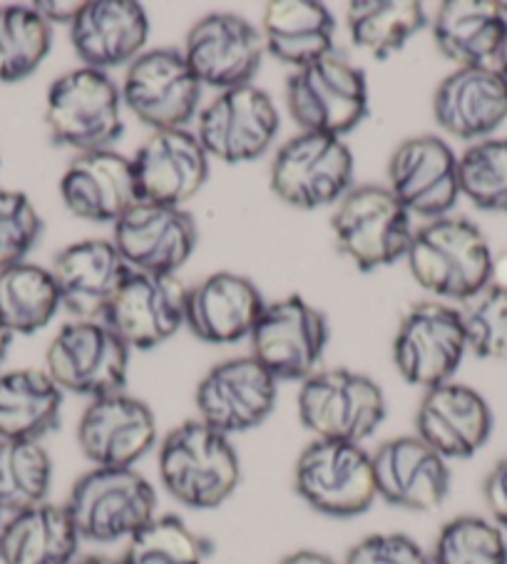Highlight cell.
<instances>
[{"mask_svg":"<svg viewBox=\"0 0 507 564\" xmlns=\"http://www.w3.org/2000/svg\"><path fill=\"white\" fill-rule=\"evenodd\" d=\"M267 301L251 279L217 271L187 286L184 326L204 344L231 346L251 336Z\"/></svg>","mask_w":507,"mask_h":564,"instance_id":"484cf974","label":"cell"},{"mask_svg":"<svg viewBox=\"0 0 507 564\" xmlns=\"http://www.w3.org/2000/svg\"><path fill=\"white\" fill-rule=\"evenodd\" d=\"M132 170L140 202L184 209L207 184L209 158L190 128L160 130L134 152Z\"/></svg>","mask_w":507,"mask_h":564,"instance_id":"7402d4cb","label":"cell"},{"mask_svg":"<svg viewBox=\"0 0 507 564\" xmlns=\"http://www.w3.org/2000/svg\"><path fill=\"white\" fill-rule=\"evenodd\" d=\"M433 564H507L505 530L481 514L447 520L431 550Z\"/></svg>","mask_w":507,"mask_h":564,"instance_id":"f35d334b","label":"cell"},{"mask_svg":"<svg viewBox=\"0 0 507 564\" xmlns=\"http://www.w3.org/2000/svg\"><path fill=\"white\" fill-rule=\"evenodd\" d=\"M202 90L182 51L150 47L125 67L122 105L152 132L184 130L202 110Z\"/></svg>","mask_w":507,"mask_h":564,"instance_id":"30bf717a","label":"cell"},{"mask_svg":"<svg viewBox=\"0 0 507 564\" xmlns=\"http://www.w3.org/2000/svg\"><path fill=\"white\" fill-rule=\"evenodd\" d=\"M0 524H3V512H0Z\"/></svg>","mask_w":507,"mask_h":564,"instance_id":"f907efd6","label":"cell"},{"mask_svg":"<svg viewBox=\"0 0 507 564\" xmlns=\"http://www.w3.org/2000/svg\"><path fill=\"white\" fill-rule=\"evenodd\" d=\"M65 510L83 542H130L158 518V492L138 468H93L75 480Z\"/></svg>","mask_w":507,"mask_h":564,"instance_id":"3957f363","label":"cell"},{"mask_svg":"<svg viewBox=\"0 0 507 564\" xmlns=\"http://www.w3.org/2000/svg\"><path fill=\"white\" fill-rule=\"evenodd\" d=\"M490 241L477 224L463 217L425 221L416 229L406 261L418 286L435 299L461 301L490 286L493 271Z\"/></svg>","mask_w":507,"mask_h":564,"instance_id":"7a4b0ae2","label":"cell"},{"mask_svg":"<svg viewBox=\"0 0 507 564\" xmlns=\"http://www.w3.org/2000/svg\"><path fill=\"white\" fill-rule=\"evenodd\" d=\"M370 455H374L378 500L398 510L433 512L451 495V463L416 433L391 437Z\"/></svg>","mask_w":507,"mask_h":564,"instance_id":"44dd1931","label":"cell"},{"mask_svg":"<svg viewBox=\"0 0 507 564\" xmlns=\"http://www.w3.org/2000/svg\"><path fill=\"white\" fill-rule=\"evenodd\" d=\"M287 107L301 132L346 138L368 115V83L358 65L336 51L287 80Z\"/></svg>","mask_w":507,"mask_h":564,"instance_id":"9c48e42d","label":"cell"},{"mask_svg":"<svg viewBox=\"0 0 507 564\" xmlns=\"http://www.w3.org/2000/svg\"><path fill=\"white\" fill-rule=\"evenodd\" d=\"M259 31L265 51L274 61L301 70L334 53L336 18L319 0H271L265 6Z\"/></svg>","mask_w":507,"mask_h":564,"instance_id":"f1b7e54d","label":"cell"},{"mask_svg":"<svg viewBox=\"0 0 507 564\" xmlns=\"http://www.w3.org/2000/svg\"><path fill=\"white\" fill-rule=\"evenodd\" d=\"M61 197L73 217L115 227L140 204L132 158L112 148L77 154L63 172Z\"/></svg>","mask_w":507,"mask_h":564,"instance_id":"d4e9b609","label":"cell"},{"mask_svg":"<svg viewBox=\"0 0 507 564\" xmlns=\"http://www.w3.org/2000/svg\"><path fill=\"white\" fill-rule=\"evenodd\" d=\"M490 286H497L507 291V251L497 254L493 259V271H490Z\"/></svg>","mask_w":507,"mask_h":564,"instance_id":"bcb514c9","label":"cell"},{"mask_svg":"<svg viewBox=\"0 0 507 564\" xmlns=\"http://www.w3.org/2000/svg\"><path fill=\"white\" fill-rule=\"evenodd\" d=\"M80 542L65 505L43 502L0 524V564H71Z\"/></svg>","mask_w":507,"mask_h":564,"instance_id":"4dcf8cb0","label":"cell"},{"mask_svg":"<svg viewBox=\"0 0 507 564\" xmlns=\"http://www.w3.org/2000/svg\"><path fill=\"white\" fill-rule=\"evenodd\" d=\"M122 107L120 85L110 73L80 65L47 90L45 124L55 144L77 154L110 150L125 130Z\"/></svg>","mask_w":507,"mask_h":564,"instance_id":"277c9868","label":"cell"},{"mask_svg":"<svg viewBox=\"0 0 507 564\" xmlns=\"http://www.w3.org/2000/svg\"><path fill=\"white\" fill-rule=\"evenodd\" d=\"M341 564H433L431 552L411 534L376 532L358 540Z\"/></svg>","mask_w":507,"mask_h":564,"instance_id":"b9f144b4","label":"cell"},{"mask_svg":"<svg viewBox=\"0 0 507 564\" xmlns=\"http://www.w3.org/2000/svg\"><path fill=\"white\" fill-rule=\"evenodd\" d=\"M71 564H125V560L110 557V554H77Z\"/></svg>","mask_w":507,"mask_h":564,"instance_id":"7dc6e473","label":"cell"},{"mask_svg":"<svg viewBox=\"0 0 507 564\" xmlns=\"http://www.w3.org/2000/svg\"><path fill=\"white\" fill-rule=\"evenodd\" d=\"M507 33V15L493 0H445L433 18V43L455 67H493Z\"/></svg>","mask_w":507,"mask_h":564,"instance_id":"f546056e","label":"cell"},{"mask_svg":"<svg viewBox=\"0 0 507 564\" xmlns=\"http://www.w3.org/2000/svg\"><path fill=\"white\" fill-rule=\"evenodd\" d=\"M294 488L319 514L334 520L358 518L378 500L374 455L358 443L314 437L294 465Z\"/></svg>","mask_w":507,"mask_h":564,"instance_id":"8992f818","label":"cell"},{"mask_svg":"<svg viewBox=\"0 0 507 564\" xmlns=\"http://www.w3.org/2000/svg\"><path fill=\"white\" fill-rule=\"evenodd\" d=\"M182 55L202 87L227 93L251 85L267 51L261 31L247 18L209 13L190 28Z\"/></svg>","mask_w":507,"mask_h":564,"instance_id":"2e32d148","label":"cell"},{"mask_svg":"<svg viewBox=\"0 0 507 564\" xmlns=\"http://www.w3.org/2000/svg\"><path fill=\"white\" fill-rule=\"evenodd\" d=\"M11 341H13V336L6 334V330L0 328V368H3V364H6L8 348H11Z\"/></svg>","mask_w":507,"mask_h":564,"instance_id":"681fc988","label":"cell"},{"mask_svg":"<svg viewBox=\"0 0 507 564\" xmlns=\"http://www.w3.org/2000/svg\"><path fill=\"white\" fill-rule=\"evenodd\" d=\"M438 128L463 142H481L507 122V80L493 67H455L433 95Z\"/></svg>","mask_w":507,"mask_h":564,"instance_id":"4316f807","label":"cell"},{"mask_svg":"<svg viewBox=\"0 0 507 564\" xmlns=\"http://www.w3.org/2000/svg\"><path fill=\"white\" fill-rule=\"evenodd\" d=\"M53 460L37 441H0V512L15 514L47 502Z\"/></svg>","mask_w":507,"mask_h":564,"instance_id":"e575fe53","label":"cell"},{"mask_svg":"<svg viewBox=\"0 0 507 564\" xmlns=\"http://www.w3.org/2000/svg\"><path fill=\"white\" fill-rule=\"evenodd\" d=\"M277 564H338L334 557H328L326 552L319 550H296L281 557Z\"/></svg>","mask_w":507,"mask_h":564,"instance_id":"f6af8a7d","label":"cell"},{"mask_svg":"<svg viewBox=\"0 0 507 564\" xmlns=\"http://www.w3.org/2000/svg\"><path fill=\"white\" fill-rule=\"evenodd\" d=\"M63 308L51 269L21 261L0 269V328L11 336H33L53 324Z\"/></svg>","mask_w":507,"mask_h":564,"instance_id":"836d02e7","label":"cell"},{"mask_svg":"<svg viewBox=\"0 0 507 564\" xmlns=\"http://www.w3.org/2000/svg\"><path fill=\"white\" fill-rule=\"evenodd\" d=\"M279 381L251 356L227 358L212 366L194 391L197 417L224 435L259 427L274 413Z\"/></svg>","mask_w":507,"mask_h":564,"instance_id":"9a60e30c","label":"cell"},{"mask_svg":"<svg viewBox=\"0 0 507 564\" xmlns=\"http://www.w3.org/2000/svg\"><path fill=\"white\" fill-rule=\"evenodd\" d=\"M63 391L37 368L0 373V441H37L57 431Z\"/></svg>","mask_w":507,"mask_h":564,"instance_id":"1f68e13d","label":"cell"},{"mask_svg":"<svg viewBox=\"0 0 507 564\" xmlns=\"http://www.w3.org/2000/svg\"><path fill=\"white\" fill-rule=\"evenodd\" d=\"M299 421L316 441L364 445L386 421V395L350 368H319L299 388Z\"/></svg>","mask_w":507,"mask_h":564,"instance_id":"5b68a950","label":"cell"},{"mask_svg":"<svg viewBox=\"0 0 507 564\" xmlns=\"http://www.w3.org/2000/svg\"><path fill=\"white\" fill-rule=\"evenodd\" d=\"M467 354L461 311L421 301L406 311L393 338V366L408 386L431 391L451 383Z\"/></svg>","mask_w":507,"mask_h":564,"instance_id":"7c38bea8","label":"cell"},{"mask_svg":"<svg viewBox=\"0 0 507 564\" xmlns=\"http://www.w3.org/2000/svg\"><path fill=\"white\" fill-rule=\"evenodd\" d=\"M150 18L134 0H87L71 25V45L83 67L110 73L148 51Z\"/></svg>","mask_w":507,"mask_h":564,"instance_id":"cb8c5ba5","label":"cell"},{"mask_svg":"<svg viewBox=\"0 0 507 564\" xmlns=\"http://www.w3.org/2000/svg\"><path fill=\"white\" fill-rule=\"evenodd\" d=\"M75 437L93 468H138L160 445L154 411L125 391L87 403Z\"/></svg>","mask_w":507,"mask_h":564,"instance_id":"e0dca14e","label":"cell"},{"mask_svg":"<svg viewBox=\"0 0 507 564\" xmlns=\"http://www.w3.org/2000/svg\"><path fill=\"white\" fill-rule=\"evenodd\" d=\"M483 498L487 512H490V520L497 528L507 530V458L487 473L483 482Z\"/></svg>","mask_w":507,"mask_h":564,"instance_id":"7bdbcfd3","label":"cell"},{"mask_svg":"<svg viewBox=\"0 0 507 564\" xmlns=\"http://www.w3.org/2000/svg\"><path fill=\"white\" fill-rule=\"evenodd\" d=\"M212 544L177 514H158L127 542L125 564H207Z\"/></svg>","mask_w":507,"mask_h":564,"instance_id":"8d00e7d4","label":"cell"},{"mask_svg":"<svg viewBox=\"0 0 507 564\" xmlns=\"http://www.w3.org/2000/svg\"><path fill=\"white\" fill-rule=\"evenodd\" d=\"M457 311L467 351L485 361H507V291L485 286Z\"/></svg>","mask_w":507,"mask_h":564,"instance_id":"ab89813d","label":"cell"},{"mask_svg":"<svg viewBox=\"0 0 507 564\" xmlns=\"http://www.w3.org/2000/svg\"><path fill=\"white\" fill-rule=\"evenodd\" d=\"M162 488L190 510H217L237 492L241 460L231 437L199 417L184 421L158 445Z\"/></svg>","mask_w":507,"mask_h":564,"instance_id":"6da1fadb","label":"cell"},{"mask_svg":"<svg viewBox=\"0 0 507 564\" xmlns=\"http://www.w3.org/2000/svg\"><path fill=\"white\" fill-rule=\"evenodd\" d=\"M461 197L477 209L507 214V138H487L467 144L457 154Z\"/></svg>","mask_w":507,"mask_h":564,"instance_id":"74e56055","label":"cell"},{"mask_svg":"<svg viewBox=\"0 0 507 564\" xmlns=\"http://www.w3.org/2000/svg\"><path fill=\"white\" fill-rule=\"evenodd\" d=\"M495 70L500 73L505 80H507V33H505V41H503V47L500 53H497V61H495Z\"/></svg>","mask_w":507,"mask_h":564,"instance_id":"c3c4849f","label":"cell"},{"mask_svg":"<svg viewBox=\"0 0 507 564\" xmlns=\"http://www.w3.org/2000/svg\"><path fill=\"white\" fill-rule=\"evenodd\" d=\"M279 124L274 100L251 83L217 93L199 110L194 134L209 160L244 164L265 158L277 140Z\"/></svg>","mask_w":507,"mask_h":564,"instance_id":"5bb4252c","label":"cell"},{"mask_svg":"<svg viewBox=\"0 0 507 564\" xmlns=\"http://www.w3.org/2000/svg\"><path fill=\"white\" fill-rule=\"evenodd\" d=\"M130 354L103 321H71L47 346L45 373L63 393L95 401L125 391Z\"/></svg>","mask_w":507,"mask_h":564,"instance_id":"8fae6325","label":"cell"},{"mask_svg":"<svg viewBox=\"0 0 507 564\" xmlns=\"http://www.w3.org/2000/svg\"><path fill=\"white\" fill-rule=\"evenodd\" d=\"M43 235V219L31 197L0 187V269L21 264Z\"/></svg>","mask_w":507,"mask_h":564,"instance_id":"60d3db41","label":"cell"},{"mask_svg":"<svg viewBox=\"0 0 507 564\" xmlns=\"http://www.w3.org/2000/svg\"><path fill=\"white\" fill-rule=\"evenodd\" d=\"M428 25L418 0H354L346 11L348 37L358 51L388 61Z\"/></svg>","mask_w":507,"mask_h":564,"instance_id":"d6a6232c","label":"cell"},{"mask_svg":"<svg viewBox=\"0 0 507 564\" xmlns=\"http://www.w3.org/2000/svg\"><path fill=\"white\" fill-rule=\"evenodd\" d=\"M112 245L125 264L144 274L177 276L197 249V221L182 207L140 202L112 227Z\"/></svg>","mask_w":507,"mask_h":564,"instance_id":"ffe728a7","label":"cell"},{"mask_svg":"<svg viewBox=\"0 0 507 564\" xmlns=\"http://www.w3.org/2000/svg\"><path fill=\"white\" fill-rule=\"evenodd\" d=\"M493 427L490 403L475 388L457 381L425 391L416 411V435L447 463L481 453Z\"/></svg>","mask_w":507,"mask_h":564,"instance_id":"603a6c76","label":"cell"},{"mask_svg":"<svg viewBox=\"0 0 507 564\" xmlns=\"http://www.w3.org/2000/svg\"><path fill=\"white\" fill-rule=\"evenodd\" d=\"M354 152L344 138L299 132L271 162V192L294 209L334 207L354 189Z\"/></svg>","mask_w":507,"mask_h":564,"instance_id":"ba28073f","label":"cell"},{"mask_svg":"<svg viewBox=\"0 0 507 564\" xmlns=\"http://www.w3.org/2000/svg\"><path fill=\"white\" fill-rule=\"evenodd\" d=\"M53 25L33 6H0V83H21L45 63Z\"/></svg>","mask_w":507,"mask_h":564,"instance_id":"d590c367","label":"cell"},{"mask_svg":"<svg viewBox=\"0 0 507 564\" xmlns=\"http://www.w3.org/2000/svg\"><path fill=\"white\" fill-rule=\"evenodd\" d=\"M130 271L112 239L75 241L51 267L61 304L75 321H100Z\"/></svg>","mask_w":507,"mask_h":564,"instance_id":"83f0119b","label":"cell"},{"mask_svg":"<svg viewBox=\"0 0 507 564\" xmlns=\"http://www.w3.org/2000/svg\"><path fill=\"white\" fill-rule=\"evenodd\" d=\"M184 301L177 276L130 271L100 321L130 351H152L184 326Z\"/></svg>","mask_w":507,"mask_h":564,"instance_id":"ac0fdd59","label":"cell"},{"mask_svg":"<svg viewBox=\"0 0 507 564\" xmlns=\"http://www.w3.org/2000/svg\"><path fill=\"white\" fill-rule=\"evenodd\" d=\"M33 8L37 13H41L47 23H61V25H67L71 28L75 15L80 13L83 3H73V0H45V3H33Z\"/></svg>","mask_w":507,"mask_h":564,"instance_id":"ee69618b","label":"cell"},{"mask_svg":"<svg viewBox=\"0 0 507 564\" xmlns=\"http://www.w3.org/2000/svg\"><path fill=\"white\" fill-rule=\"evenodd\" d=\"M336 247L360 271H376L406 259L413 241V217L388 187L360 184L336 204Z\"/></svg>","mask_w":507,"mask_h":564,"instance_id":"52a82bcc","label":"cell"},{"mask_svg":"<svg viewBox=\"0 0 507 564\" xmlns=\"http://www.w3.org/2000/svg\"><path fill=\"white\" fill-rule=\"evenodd\" d=\"M251 358L277 381L304 383L321 366L328 346V321L304 296H287L267 304L254 326Z\"/></svg>","mask_w":507,"mask_h":564,"instance_id":"4fadbf2b","label":"cell"},{"mask_svg":"<svg viewBox=\"0 0 507 564\" xmlns=\"http://www.w3.org/2000/svg\"><path fill=\"white\" fill-rule=\"evenodd\" d=\"M388 189L411 217H451L461 199L457 154L438 134H418L398 144L388 162Z\"/></svg>","mask_w":507,"mask_h":564,"instance_id":"d6986e66","label":"cell"}]
</instances>
